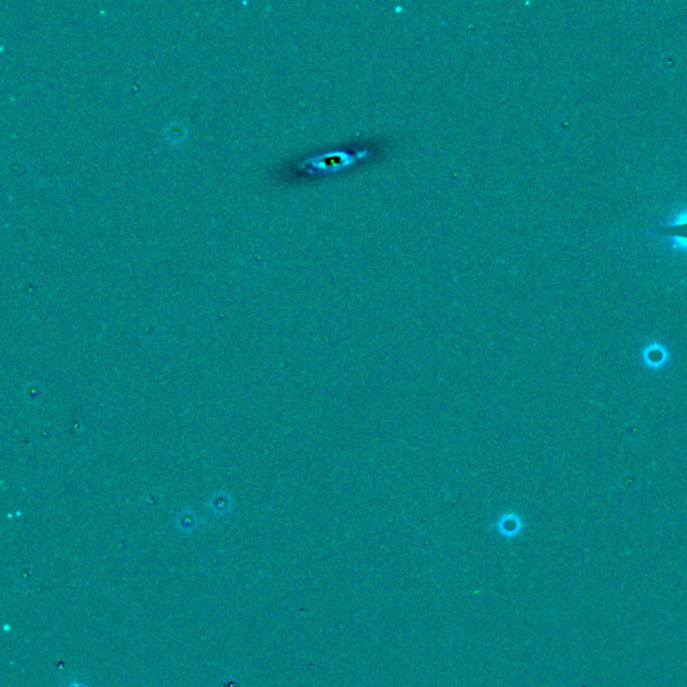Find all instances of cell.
I'll return each instance as SVG.
<instances>
[{
  "label": "cell",
  "mask_w": 687,
  "mask_h": 687,
  "mask_svg": "<svg viewBox=\"0 0 687 687\" xmlns=\"http://www.w3.org/2000/svg\"><path fill=\"white\" fill-rule=\"evenodd\" d=\"M74 687H78V686H77V685H76V686H74Z\"/></svg>",
  "instance_id": "2"
},
{
  "label": "cell",
  "mask_w": 687,
  "mask_h": 687,
  "mask_svg": "<svg viewBox=\"0 0 687 687\" xmlns=\"http://www.w3.org/2000/svg\"><path fill=\"white\" fill-rule=\"evenodd\" d=\"M653 232L659 234L662 236H669V238L681 239V241H686L687 242V220L681 222V223L670 225V226H656L655 229H653Z\"/></svg>",
  "instance_id": "1"
}]
</instances>
